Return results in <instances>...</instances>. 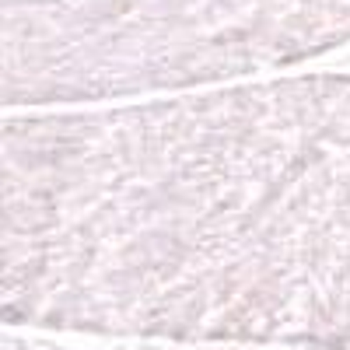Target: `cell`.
<instances>
[{
	"label": "cell",
	"mask_w": 350,
	"mask_h": 350,
	"mask_svg": "<svg viewBox=\"0 0 350 350\" xmlns=\"http://www.w3.org/2000/svg\"><path fill=\"white\" fill-rule=\"evenodd\" d=\"M25 350H39V347H25Z\"/></svg>",
	"instance_id": "1"
}]
</instances>
